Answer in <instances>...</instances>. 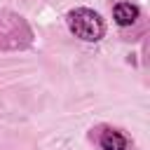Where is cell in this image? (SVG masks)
<instances>
[{
	"label": "cell",
	"mask_w": 150,
	"mask_h": 150,
	"mask_svg": "<svg viewBox=\"0 0 150 150\" xmlns=\"http://www.w3.org/2000/svg\"><path fill=\"white\" fill-rule=\"evenodd\" d=\"M138 16H141V9H138V5H134V2L120 0V2H115V5H112V19H115V23H117V26H122V28H127V26L136 23V19H138Z\"/></svg>",
	"instance_id": "3"
},
{
	"label": "cell",
	"mask_w": 150,
	"mask_h": 150,
	"mask_svg": "<svg viewBox=\"0 0 150 150\" xmlns=\"http://www.w3.org/2000/svg\"><path fill=\"white\" fill-rule=\"evenodd\" d=\"M98 148L101 150H129V138L120 129H101L98 134Z\"/></svg>",
	"instance_id": "4"
},
{
	"label": "cell",
	"mask_w": 150,
	"mask_h": 150,
	"mask_svg": "<svg viewBox=\"0 0 150 150\" xmlns=\"http://www.w3.org/2000/svg\"><path fill=\"white\" fill-rule=\"evenodd\" d=\"M33 42V30L23 21V16L5 12L0 16V52L26 49Z\"/></svg>",
	"instance_id": "2"
},
{
	"label": "cell",
	"mask_w": 150,
	"mask_h": 150,
	"mask_svg": "<svg viewBox=\"0 0 150 150\" xmlns=\"http://www.w3.org/2000/svg\"><path fill=\"white\" fill-rule=\"evenodd\" d=\"M66 26L68 30L80 38L82 42H98L105 35V23L98 12L89 7H75L66 14Z\"/></svg>",
	"instance_id": "1"
}]
</instances>
